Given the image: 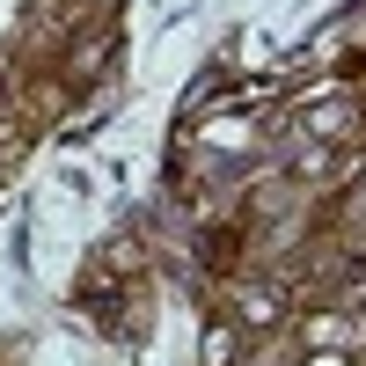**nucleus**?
Instances as JSON below:
<instances>
[{
  "label": "nucleus",
  "mask_w": 366,
  "mask_h": 366,
  "mask_svg": "<svg viewBox=\"0 0 366 366\" xmlns=\"http://www.w3.org/2000/svg\"><path fill=\"white\" fill-rule=\"evenodd\" d=\"M308 132H322V139H330V132H352V103H322V110L308 117Z\"/></svg>",
  "instance_id": "2"
},
{
  "label": "nucleus",
  "mask_w": 366,
  "mask_h": 366,
  "mask_svg": "<svg viewBox=\"0 0 366 366\" xmlns=\"http://www.w3.org/2000/svg\"><path fill=\"white\" fill-rule=\"evenodd\" d=\"M308 337H315V345H337V337H345V315H308Z\"/></svg>",
  "instance_id": "4"
},
{
  "label": "nucleus",
  "mask_w": 366,
  "mask_h": 366,
  "mask_svg": "<svg viewBox=\"0 0 366 366\" xmlns=\"http://www.w3.org/2000/svg\"><path fill=\"white\" fill-rule=\"evenodd\" d=\"M205 366H234V330H227V322L205 330Z\"/></svg>",
  "instance_id": "3"
},
{
  "label": "nucleus",
  "mask_w": 366,
  "mask_h": 366,
  "mask_svg": "<svg viewBox=\"0 0 366 366\" xmlns=\"http://www.w3.org/2000/svg\"><path fill=\"white\" fill-rule=\"evenodd\" d=\"M234 315L264 330V322H279V315H286V300H279V286H242V293H234Z\"/></svg>",
  "instance_id": "1"
}]
</instances>
